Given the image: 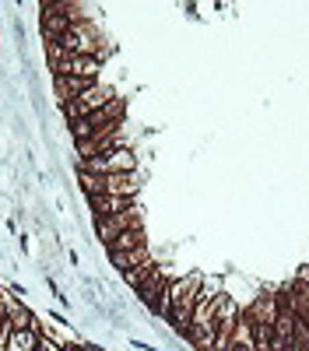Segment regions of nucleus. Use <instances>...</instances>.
I'll return each mask as SVG.
<instances>
[{
    "instance_id": "nucleus-9",
    "label": "nucleus",
    "mask_w": 309,
    "mask_h": 351,
    "mask_svg": "<svg viewBox=\"0 0 309 351\" xmlns=\"http://www.w3.org/2000/svg\"><path fill=\"white\" fill-rule=\"evenodd\" d=\"M281 299L292 306L295 316H302L306 324H309V281H306V278H295V281L285 288V295H281Z\"/></svg>"
},
{
    "instance_id": "nucleus-12",
    "label": "nucleus",
    "mask_w": 309,
    "mask_h": 351,
    "mask_svg": "<svg viewBox=\"0 0 309 351\" xmlns=\"http://www.w3.org/2000/svg\"><path fill=\"white\" fill-rule=\"evenodd\" d=\"M229 351H257V337H253V324H249L246 313L236 319V330H232Z\"/></svg>"
},
{
    "instance_id": "nucleus-3",
    "label": "nucleus",
    "mask_w": 309,
    "mask_h": 351,
    "mask_svg": "<svg viewBox=\"0 0 309 351\" xmlns=\"http://www.w3.org/2000/svg\"><path fill=\"white\" fill-rule=\"evenodd\" d=\"M67 56H99V32L92 21H77L71 25V32L56 43Z\"/></svg>"
},
{
    "instance_id": "nucleus-2",
    "label": "nucleus",
    "mask_w": 309,
    "mask_h": 351,
    "mask_svg": "<svg viewBox=\"0 0 309 351\" xmlns=\"http://www.w3.org/2000/svg\"><path fill=\"white\" fill-rule=\"evenodd\" d=\"M112 99H116V92H112L109 84H102V81H99V84H95V88H88L84 95H77L74 102H67V106H64V116H67L71 123H77V120H84V116H92V112L106 109Z\"/></svg>"
},
{
    "instance_id": "nucleus-5",
    "label": "nucleus",
    "mask_w": 309,
    "mask_h": 351,
    "mask_svg": "<svg viewBox=\"0 0 309 351\" xmlns=\"http://www.w3.org/2000/svg\"><path fill=\"white\" fill-rule=\"evenodd\" d=\"M140 204H134L130 211H123V215H112V218H95V228H99V243L102 246H109L116 236H123L127 228H134V225H140Z\"/></svg>"
},
{
    "instance_id": "nucleus-11",
    "label": "nucleus",
    "mask_w": 309,
    "mask_h": 351,
    "mask_svg": "<svg viewBox=\"0 0 309 351\" xmlns=\"http://www.w3.org/2000/svg\"><path fill=\"white\" fill-rule=\"evenodd\" d=\"M140 246H148V236H145V225H134V228H127L123 236H116L106 250H109V256H116V253H130V250H140Z\"/></svg>"
},
{
    "instance_id": "nucleus-7",
    "label": "nucleus",
    "mask_w": 309,
    "mask_h": 351,
    "mask_svg": "<svg viewBox=\"0 0 309 351\" xmlns=\"http://www.w3.org/2000/svg\"><path fill=\"white\" fill-rule=\"evenodd\" d=\"M137 190H140V183H137V176L134 172H112V176H102V193H109V197H137ZM99 193V197H102Z\"/></svg>"
},
{
    "instance_id": "nucleus-18",
    "label": "nucleus",
    "mask_w": 309,
    "mask_h": 351,
    "mask_svg": "<svg viewBox=\"0 0 309 351\" xmlns=\"http://www.w3.org/2000/svg\"><path fill=\"white\" fill-rule=\"evenodd\" d=\"M36 351H64V344L53 341L49 334H39V348H36Z\"/></svg>"
},
{
    "instance_id": "nucleus-4",
    "label": "nucleus",
    "mask_w": 309,
    "mask_h": 351,
    "mask_svg": "<svg viewBox=\"0 0 309 351\" xmlns=\"http://www.w3.org/2000/svg\"><path fill=\"white\" fill-rule=\"evenodd\" d=\"M137 158L130 148H120V152H106V155H95L88 162H77V169L84 172H95V176H112V172H134Z\"/></svg>"
},
{
    "instance_id": "nucleus-14",
    "label": "nucleus",
    "mask_w": 309,
    "mask_h": 351,
    "mask_svg": "<svg viewBox=\"0 0 309 351\" xmlns=\"http://www.w3.org/2000/svg\"><path fill=\"white\" fill-rule=\"evenodd\" d=\"M36 348H39V330L36 327H25V330H11L4 351H36Z\"/></svg>"
},
{
    "instance_id": "nucleus-6",
    "label": "nucleus",
    "mask_w": 309,
    "mask_h": 351,
    "mask_svg": "<svg viewBox=\"0 0 309 351\" xmlns=\"http://www.w3.org/2000/svg\"><path fill=\"white\" fill-rule=\"evenodd\" d=\"M99 71H102L99 56H67L60 67H53V77H88V81H99Z\"/></svg>"
},
{
    "instance_id": "nucleus-8",
    "label": "nucleus",
    "mask_w": 309,
    "mask_h": 351,
    "mask_svg": "<svg viewBox=\"0 0 309 351\" xmlns=\"http://www.w3.org/2000/svg\"><path fill=\"white\" fill-rule=\"evenodd\" d=\"M99 81H88V77H53V92L60 99V106L74 102L77 95H84L88 88H95Z\"/></svg>"
},
{
    "instance_id": "nucleus-15",
    "label": "nucleus",
    "mask_w": 309,
    "mask_h": 351,
    "mask_svg": "<svg viewBox=\"0 0 309 351\" xmlns=\"http://www.w3.org/2000/svg\"><path fill=\"white\" fill-rule=\"evenodd\" d=\"M148 260H155L148 246L130 250V253H116V256H112V263H116V267H120L123 274H127V271H134V267H140V263H148Z\"/></svg>"
},
{
    "instance_id": "nucleus-1",
    "label": "nucleus",
    "mask_w": 309,
    "mask_h": 351,
    "mask_svg": "<svg viewBox=\"0 0 309 351\" xmlns=\"http://www.w3.org/2000/svg\"><path fill=\"white\" fill-rule=\"evenodd\" d=\"M123 112H127V99H120V95H116L106 109H99V112H92V116H84V120H77V123L71 127V134H74V141L81 144V141L95 137L99 130L112 127V123H123Z\"/></svg>"
},
{
    "instance_id": "nucleus-13",
    "label": "nucleus",
    "mask_w": 309,
    "mask_h": 351,
    "mask_svg": "<svg viewBox=\"0 0 309 351\" xmlns=\"http://www.w3.org/2000/svg\"><path fill=\"white\" fill-rule=\"evenodd\" d=\"M169 281H173V278H169V274H165V271L158 267V271H155V278H148L145 285L137 288V295H140V302H145L148 309H155V302H158V295H162V291H165V285H169Z\"/></svg>"
},
{
    "instance_id": "nucleus-17",
    "label": "nucleus",
    "mask_w": 309,
    "mask_h": 351,
    "mask_svg": "<svg viewBox=\"0 0 309 351\" xmlns=\"http://www.w3.org/2000/svg\"><path fill=\"white\" fill-rule=\"evenodd\" d=\"M155 271H158V263H155V260H148V263H140V267H134V271H127L123 278H127V285H130V288L137 291V288H140V285H145L148 278H155Z\"/></svg>"
},
{
    "instance_id": "nucleus-16",
    "label": "nucleus",
    "mask_w": 309,
    "mask_h": 351,
    "mask_svg": "<svg viewBox=\"0 0 309 351\" xmlns=\"http://www.w3.org/2000/svg\"><path fill=\"white\" fill-rule=\"evenodd\" d=\"M8 319H11V324H14V330H25V327H36V316L32 313H28L14 295H11V302H8Z\"/></svg>"
},
{
    "instance_id": "nucleus-10",
    "label": "nucleus",
    "mask_w": 309,
    "mask_h": 351,
    "mask_svg": "<svg viewBox=\"0 0 309 351\" xmlns=\"http://www.w3.org/2000/svg\"><path fill=\"white\" fill-rule=\"evenodd\" d=\"M88 200H92L95 218H112V215H123V211L134 208L130 197H109V193H102V197H88Z\"/></svg>"
}]
</instances>
